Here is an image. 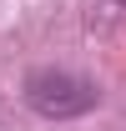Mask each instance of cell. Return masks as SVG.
<instances>
[{
  "label": "cell",
  "instance_id": "obj_1",
  "mask_svg": "<svg viewBox=\"0 0 126 131\" xmlns=\"http://www.w3.org/2000/svg\"><path fill=\"white\" fill-rule=\"evenodd\" d=\"M20 96L46 121H76V116H86V111L101 106V86L86 81V76H76V71H66V66H35L20 81Z\"/></svg>",
  "mask_w": 126,
  "mask_h": 131
}]
</instances>
